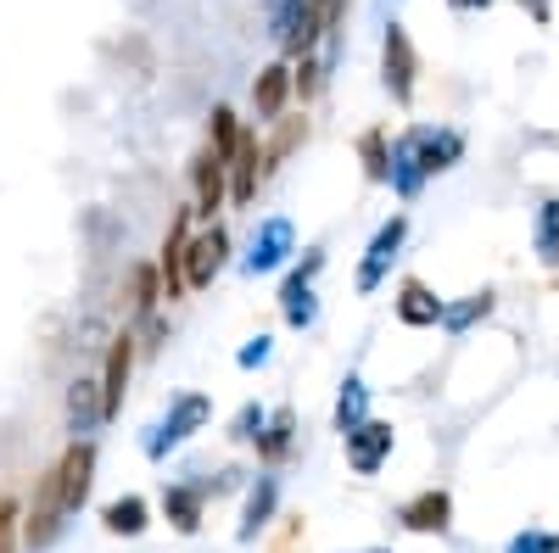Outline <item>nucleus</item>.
I'll use <instances>...</instances> for the list:
<instances>
[{
	"label": "nucleus",
	"instance_id": "f257e3e1",
	"mask_svg": "<svg viewBox=\"0 0 559 553\" xmlns=\"http://www.w3.org/2000/svg\"><path fill=\"white\" fill-rule=\"evenodd\" d=\"M62 526H68V503H62V481H57V470L39 481V492H34V509H28V520H23V542L39 553V548H51L57 537H62Z\"/></svg>",
	"mask_w": 559,
	"mask_h": 553
},
{
	"label": "nucleus",
	"instance_id": "f03ea898",
	"mask_svg": "<svg viewBox=\"0 0 559 553\" xmlns=\"http://www.w3.org/2000/svg\"><path fill=\"white\" fill-rule=\"evenodd\" d=\"M207 425V397L202 392H191V397H179L174 408H168V420L146 436V453L152 458H163V453H174V447H185V442H191L197 431Z\"/></svg>",
	"mask_w": 559,
	"mask_h": 553
},
{
	"label": "nucleus",
	"instance_id": "7ed1b4c3",
	"mask_svg": "<svg viewBox=\"0 0 559 553\" xmlns=\"http://www.w3.org/2000/svg\"><path fill=\"white\" fill-rule=\"evenodd\" d=\"M57 481H62L68 515H79L84 497H90V486H96V442H90V436H73L68 453L57 458Z\"/></svg>",
	"mask_w": 559,
	"mask_h": 553
},
{
	"label": "nucleus",
	"instance_id": "20e7f679",
	"mask_svg": "<svg viewBox=\"0 0 559 553\" xmlns=\"http://www.w3.org/2000/svg\"><path fill=\"white\" fill-rule=\"evenodd\" d=\"M386 453H392V425L364 420V425L347 431V465H353L358 476H376V470L386 465Z\"/></svg>",
	"mask_w": 559,
	"mask_h": 553
},
{
	"label": "nucleus",
	"instance_id": "39448f33",
	"mask_svg": "<svg viewBox=\"0 0 559 553\" xmlns=\"http://www.w3.org/2000/svg\"><path fill=\"white\" fill-rule=\"evenodd\" d=\"M224 252H229V236L224 229H207L185 247V286H213V274L224 268Z\"/></svg>",
	"mask_w": 559,
	"mask_h": 553
},
{
	"label": "nucleus",
	"instance_id": "423d86ee",
	"mask_svg": "<svg viewBox=\"0 0 559 553\" xmlns=\"http://www.w3.org/2000/svg\"><path fill=\"white\" fill-rule=\"evenodd\" d=\"M129 369H134V336H118V341L107 347V369H102V402H107V420H118V413H123Z\"/></svg>",
	"mask_w": 559,
	"mask_h": 553
},
{
	"label": "nucleus",
	"instance_id": "0eeeda50",
	"mask_svg": "<svg viewBox=\"0 0 559 553\" xmlns=\"http://www.w3.org/2000/svg\"><path fill=\"white\" fill-rule=\"evenodd\" d=\"M96 425H107V402H102V381H73L68 386V431L73 436H90Z\"/></svg>",
	"mask_w": 559,
	"mask_h": 553
},
{
	"label": "nucleus",
	"instance_id": "6e6552de",
	"mask_svg": "<svg viewBox=\"0 0 559 553\" xmlns=\"http://www.w3.org/2000/svg\"><path fill=\"white\" fill-rule=\"evenodd\" d=\"M224 168H229V157L213 152V146H202V157H197V168H191V179H197V213H207V218H213V213L224 207V196H229Z\"/></svg>",
	"mask_w": 559,
	"mask_h": 553
},
{
	"label": "nucleus",
	"instance_id": "1a4fd4ad",
	"mask_svg": "<svg viewBox=\"0 0 559 553\" xmlns=\"http://www.w3.org/2000/svg\"><path fill=\"white\" fill-rule=\"evenodd\" d=\"M414 73H419V62H414L408 34L403 28H386V89H392L403 107L414 101Z\"/></svg>",
	"mask_w": 559,
	"mask_h": 553
},
{
	"label": "nucleus",
	"instance_id": "9d476101",
	"mask_svg": "<svg viewBox=\"0 0 559 553\" xmlns=\"http://www.w3.org/2000/svg\"><path fill=\"white\" fill-rule=\"evenodd\" d=\"M403 218H392V224H381V236L376 241H369V257H364V268H358V286L364 291H376L381 286V274H386V263L397 257V247H403Z\"/></svg>",
	"mask_w": 559,
	"mask_h": 553
},
{
	"label": "nucleus",
	"instance_id": "9b49d317",
	"mask_svg": "<svg viewBox=\"0 0 559 553\" xmlns=\"http://www.w3.org/2000/svg\"><path fill=\"white\" fill-rule=\"evenodd\" d=\"M286 252H292V224H286V218H269V224L258 229L252 252H247V268H252V274H269L274 263H286Z\"/></svg>",
	"mask_w": 559,
	"mask_h": 553
},
{
	"label": "nucleus",
	"instance_id": "f8f14e48",
	"mask_svg": "<svg viewBox=\"0 0 559 553\" xmlns=\"http://www.w3.org/2000/svg\"><path fill=\"white\" fill-rule=\"evenodd\" d=\"M448 515H453V503H448V492H437V486L403 503V526H408V531H448Z\"/></svg>",
	"mask_w": 559,
	"mask_h": 553
},
{
	"label": "nucleus",
	"instance_id": "ddd939ff",
	"mask_svg": "<svg viewBox=\"0 0 559 553\" xmlns=\"http://www.w3.org/2000/svg\"><path fill=\"white\" fill-rule=\"evenodd\" d=\"M286 96H292V68H286V62L263 68V73H258V84H252V107H258V118H280Z\"/></svg>",
	"mask_w": 559,
	"mask_h": 553
},
{
	"label": "nucleus",
	"instance_id": "4468645a",
	"mask_svg": "<svg viewBox=\"0 0 559 553\" xmlns=\"http://www.w3.org/2000/svg\"><path fill=\"white\" fill-rule=\"evenodd\" d=\"M313 268H319V252L292 274L286 280V291H280V308H286V318L292 325H313V291H308V280H313Z\"/></svg>",
	"mask_w": 559,
	"mask_h": 553
},
{
	"label": "nucleus",
	"instance_id": "2eb2a0df",
	"mask_svg": "<svg viewBox=\"0 0 559 553\" xmlns=\"http://www.w3.org/2000/svg\"><path fill=\"white\" fill-rule=\"evenodd\" d=\"M258 163H263V152H258V134H241L236 157H229V173H236V184H229V196H236V202H252V191H258Z\"/></svg>",
	"mask_w": 559,
	"mask_h": 553
},
{
	"label": "nucleus",
	"instance_id": "dca6fc26",
	"mask_svg": "<svg viewBox=\"0 0 559 553\" xmlns=\"http://www.w3.org/2000/svg\"><path fill=\"white\" fill-rule=\"evenodd\" d=\"M163 515H168L174 531L191 537V531L202 526V492H197V486H168V492H163Z\"/></svg>",
	"mask_w": 559,
	"mask_h": 553
},
{
	"label": "nucleus",
	"instance_id": "f3484780",
	"mask_svg": "<svg viewBox=\"0 0 559 553\" xmlns=\"http://www.w3.org/2000/svg\"><path fill=\"white\" fill-rule=\"evenodd\" d=\"M397 318H403V325H437L442 302L419 286V280H403V291H397Z\"/></svg>",
	"mask_w": 559,
	"mask_h": 553
},
{
	"label": "nucleus",
	"instance_id": "a211bd4d",
	"mask_svg": "<svg viewBox=\"0 0 559 553\" xmlns=\"http://www.w3.org/2000/svg\"><path fill=\"white\" fill-rule=\"evenodd\" d=\"M146 515H152V509H146V497H134V492L102 509V520H107V531H112V537H140V531L152 526Z\"/></svg>",
	"mask_w": 559,
	"mask_h": 553
},
{
	"label": "nucleus",
	"instance_id": "6ab92c4d",
	"mask_svg": "<svg viewBox=\"0 0 559 553\" xmlns=\"http://www.w3.org/2000/svg\"><path fill=\"white\" fill-rule=\"evenodd\" d=\"M274 497H280V486H274V476H258V486H252V497H247V520H241V542H252L263 526H269V515H274Z\"/></svg>",
	"mask_w": 559,
	"mask_h": 553
},
{
	"label": "nucleus",
	"instance_id": "aec40b11",
	"mask_svg": "<svg viewBox=\"0 0 559 553\" xmlns=\"http://www.w3.org/2000/svg\"><path fill=\"white\" fill-rule=\"evenodd\" d=\"M157 297H163V268H152V263H140L134 274H129V308L146 318L152 308H157Z\"/></svg>",
	"mask_w": 559,
	"mask_h": 553
},
{
	"label": "nucleus",
	"instance_id": "412c9836",
	"mask_svg": "<svg viewBox=\"0 0 559 553\" xmlns=\"http://www.w3.org/2000/svg\"><path fill=\"white\" fill-rule=\"evenodd\" d=\"M414 152H419V163H426V173H437L464 152V141L459 134H414Z\"/></svg>",
	"mask_w": 559,
	"mask_h": 553
},
{
	"label": "nucleus",
	"instance_id": "4be33fe9",
	"mask_svg": "<svg viewBox=\"0 0 559 553\" xmlns=\"http://www.w3.org/2000/svg\"><path fill=\"white\" fill-rule=\"evenodd\" d=\"M364 408H369L364 381H347V392H342V402H336V431H342V436H347L353 425H364Z\"/></svg>",
	"mask_w": 559,
	"mask_h": 553
},
{
	"label": "nucleus",
	"instance_id": "5701e85b",
	"mask_svg": "<svg viewBox=\"0 0 559 553\" xmlns=\"http://www.w3.org/2000/svg\"><path fill=\"white\" fill-rule=\"evenodd\" d=\"M286 447H292V413L280 408V413H269V431H258V453L263 458H280Z\"/></svg>",
	"mask_w": 559,
	"mask_h": 553
},
{
	"label": "nucleus",
	"instance_id": "b1692460",
	"mask_svg": "<svg viewBox=\"0 0 559 553\" xmlns=\"http://www.w3.org/2000/svg\"><path fill=\"white\" fill-rule=\"evenodd\" d=\"M213 152H224V157H236V146H241V129H236V112L229 107H218L213 112V141H207Z\"/></svg>",
	"mask_w": 559,
	"mask_h": 553
},
{
	"label": "nucleus",
	"instance_id": "393cba45",
	"mask_svg": "<svg viewBox=\"0 0 559 553\" xmlns=\"http://www.w3.org/2000/svg\"><path fill=\"white\" fill-rule=\"evenodd\" d=\"M537 247H543V257H548V263H559V202H548V207H543Z\"/></svg>",
	"mask_w": 559,
	"mask_h": 553
},
{
	"label": "nucleus",
	"instance_id": "a878e982",
	"mask_svg": "<svg viewBox=\"0 0 559 553\" xmlns=\"http://www.w3.org/2000/svg\"><path fill=\"white\" fill-rule=\"evenodd\" d=\"M297 17H302V0H269V23H274V34L286 39L292 28H297Z\"/></svg>",
	"mask_w": 559,
	"mask_h": 553
},
{
	"label": "nucleus",
	"instance_id": "bb28decb",
	"mask_svg": "<svg viewBox=\"0 0 559 553\" xmlns=\"http://www.w3.org/2000/svg\"><path fill=\"white\" fill-rule=\"evenodd\" d=\"M364 168H369V179H386L392 157H386V141H381V134H364Z\"/></svg>",
	"mask_w": 559,
	"mask_h": 553
},
{
	"label": "nucleus",
	"instance_id": "cd10ccee",
	"mask_svg": "<svg viewBox=\"0 0 559 553\" xmlns=\"http://www.w3.org/2000/svg\"><path fill=\"white\" fill-rule=\"evenodd\" d=\"M487 308H492V297L481 291V297H471V302H464V308H453V313H442V318H448L453 330H464V325H471V318H481Z\"/></svg>",
	"mask_w": 559,
	"mask_h": 553
},
{
	"label": "nucleus",
	"instance_id": "c85d7f7f",
	"mask_svg": "<svg viewBox=\"0 0 559 553\" xmlns=\"http://www.w3.org/2000/svg\"><path fill=\"white\" fill-rule=\"evenodd\" d=\"M263 425H269V413H263V408H252V402H247V408H241V413H236V425H229V436H241V442H247V436H258V431H263Z\"/></svg>",
	"mask_w": 559,
	"mask_h": 553
},
{
	"label": "nucleus",
	"instance_id": "c756f323",
	"mask_svg": "<svg viewBox=\"0 0 559 553\" xmlns=\"http://www.w3.org/2000/svg\"><path fill=\"white\" fill-rule=\"evenodd\" d=\"M12 537H17V503L0 497V553H12Z\"/></svg>",
	"mask_w": 559,
	"mask_h": 553
},
{
	"label": "nucleus",
	"instance_id": "7c9ffc66",
	"mask_svg": "<svg viewBox=\"0 0 559 553\" xmlns=\"http://www.w3.org/2000/svg\"><path fill=\"white\" fill-rule=\"evenodd\" d=\"M509 553H559V537H515Z\"/></svg>",
	"mask_w": 559,
	"mask_h": 553
},
{
	"label": "nucleus",
	"instance_id": "2f4dec72",
	"mask_svg": "<svg viewBox=\"0 0 559 553\" xmlns=\"http://www.w3.org/2000/svg\"><path fill=\"white\" fill-rule=\"evenodd\" d=\"M258 363H269V336H258V341L241 347V369H258Z\"/></svg>",
	"mask_w": 559,
	"mask_h": 553
},
{
	"label": "nucleus",
	"instance_id": "473e14b6",
	"mask_svg": "<svg viewBox=\"0 0 559 553\" xmlns=\"http://www.w3.org/2000/svg\"><path fill=\"white\" fill-rule=\"evenodd\" d=\"M313 84H319V68L302 57V73H297V89H302V96H313Z\"/></svg>",
	"mask_w": 559,
	"mask_h": 553
},
{
	"label": "nucleus",
	"instance_id": "72a5a7b5",
	"mask_svg": "<svg viewBox=\"0 0 559 553\" xmlns=\"http://www.w3.org/2000/svg\"><path fill=\"white\" fill-rule=\"evenodd\" d=\"M453 7H459V12H476V7H487V0H453Z\"/></svg>",
	"mask_w": 559,
	"mask_h": 553
}]
</instances>
